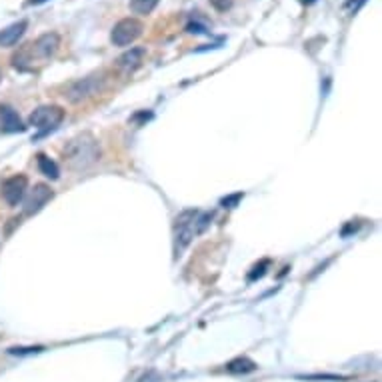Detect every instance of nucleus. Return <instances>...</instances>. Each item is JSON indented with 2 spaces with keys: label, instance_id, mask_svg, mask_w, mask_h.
Segmentation results:
<instances>
[{
  "label": "nucleus",
  "instance_id": "8",
  "mask_svg": "<svg viewBox=\"0 0 382 382\" xmlns=\"http://www.w3.org/2000/svg\"><path fill=\"white\" fill-rule=\"evenodd\" d=\"M50 198H52V190H50V186L36 185L35 188L28 192L26 200H24V212H26V214H35V212H38V210L47 204Z\"/></svg>",
  "mask_w": 382,
  "mask_h": 382
},
{
  "label": "nucleus",
  "instance_id": "5",
  "mask_svg": "<svg viewBox=\"0 0 382 382\" xmlns=\"http://www.w3.org/2000/svg\"><path fill=\"white\" fill-rule=\"evenodd\" d=\"M144 30V24L137 21V18H122L120 23L115 24L110 40L115 47H128L132 45Z\"/></svg>",
  "mask_w": 382,
  "mask_h": 382
},
{
  "label": "nucleus",
  "instance_id": "9",
  "mask_svg": "<svg viewBox=\"0 0 382 382\" xmlns=\"http://www.w3.org/2000/svg\"><path fill=\"white\" fill-rule=\"evenodd\" d=\"M26 28H28V23L21 21V23H14L11 26H6L4 30H0V47H14L23 38Z\"/></svg>",
  "mask_w": 382,
  "mask_h": 382
},
{
  "label": "nucleus",
  "instance_id": "7",
  "mask_svg": "<svg viewBox=\"0 0 382 382\" xmlns=\"http://www.w3.org/2000/svg\"><path fill=\"white\" fill-rule=\"evenodd\" d=\"M26 186H28L26 176L24 174H16V176H11L8 180H4V185L0 188V195H2V198L11 207H16L24 198V195H26Z\"/></svg>",
  "mask_w": 382,
  "mask_h": 382
},
{
  "label": "nucleus",
  "instance_id": "14",
  "mask_svg": "<svg viewBox=\"0 0 382 382\" xmlns=\"http://www.w3.org/2000/svg\"><path fill=\"white\" fill-rule=\"evenodd\" d=\"M158 0H130V8L137 14H151L156 8Z\"/></svg>",
  "mask_w": 382,
  "mask_h": 382
},
{
  "label": "nucleus",
  "instance_id": "18",
  "mask_svg": "<svg viewBox=\"0 0 382 382\" xmlns=\"http://www.w3.org/2000/svg\"><path fill=\"white\" fill-rule=\"evenodd\" d=\"M302 4H313V2H316V0H301Z\"/></svg>",
  "mask_w": 382,
  "mask_h": 382
},
{
  "label": "nucleus",
  "instance_id": "11",
  "mask_svg": "<svg viewBox=\"0 0 382 382\" xmlns=\"http://www.w3.org/2000/svg\"><path fill=\"white\" fill-rule=\"evenodd\" d=\"M142 57H144V48H130L116 62L122 70H134L142 62Z\"/></svg>",
  "mask_w": 382,
  "mask_h": 382
},
{
  "label": "nucleus",
  "instance_id": "2",
  "mask_svg": "<svg viewBox=\"0 0 382 382\" xmlns=\"http://www.w3.org/2000/svg\"><path fill=\"white\" fill-rule=\"evenodd\" d=\"M58 47H60V36H58L57 33H47V35H42L40 38H36L33 45L23 48V50L14 57V66L24 69V64L35 62V58L36 60H47V58L54 57Z\"/></svg>",
  "mask_w": 382,
  "mask_h": 382
},
{
  "label": "nucleus",
  "instance_id": "1",
  "mask_svg": "<svg viewBox=\"0 0 382 382\" xmlns=\"http://www.w3.org/2000/svg\"><path fill=\"white\" fill-rule=\"evenodd\" d=\"M62 154L72 170H86L88 166L100 161V146L91 132H82L66 142Z\"/></svg>",
  "mask_w": 382,
  "mask_h": 382
},
{
  "label": "nucleus",
  "instance_id": "16",
  "mask_svg": "<svg viewBox=\"0 0 382 382\" xmlns=\"http://www.w3.org/2000/svg\"><path fill=\"white\" fill-rule=\"evenodd\" d=\"M364 2H366V0H348L345 6H347V8H352V12H357L360 4H364Z\"/></svg>",
  "mask_w": 382,
  "mask_h": 382
},
{
  "label": "nucleus",
  "instance_id": "12",
  "mask_svg": "<svg viewBox=\"0 0 382 382\" xmlns=\"http://www.w3.org/2000/svg\"><path fill=\"white\" fill-rule=\"evenodd\" d=\"M36 161H38V168H40V173L48 176L50 180H57L58 176H60V170H58V166L54 161H50L47 154H38L36 156Z\"/></svg>",
  "mask_w": 382,
  "mask_h": 382
},
{
  "label": "nucleus",
  "instance_id": "13",
  "mask_svg": "<svg viewBox=\"0 0 382 382\" xmlns=\"http://www.w3.org/2000/svg\"><path fill=\"white\" fill-rule=\"evenodd\" d=\"M226 371L232 372V374H246V372L256 371V364L250 359H234L226 364Z\"/></svg>",
  "mask_w": 382,
  "mask_h": 382
},
{
  "label": "nucleus",
  "instance_id": "3",
  "mask_svg": "<svg viewBox=\"0 0 382 382\" xmlns=\"http://www.w3.org/2000/svg\"><path fill=\"white\" fill-rule=\"evenodd\" d=\"M198 210H185L174 220V255L180 256L198 234Z\"/></svg>",
  "mask_w": 382,
  "mask_h": 382
},
{
  "label": "nucleus",
  "instance_id": "6",
  "mask_svg": "<svg viewBox=\"0 0 382 382\" xmlns=\"http://www.w3.org/2000/svg\"><path fill=\"white\" fill-rule=\"evenodd\" d=\"M62 120H64V110L57 105L38 106L35 112L30 115V118H28V122H30L33 127L40 128L42 132L54 130Z\"/></svg>",
  "mask_w": 382,
  "mask_h": 382
},
{
  "label": "nucleus",
  "instance_id": "4",
  "mask_svg": "<svg viewBox=\"0 0 382 382\" xmlns=\"http://www.w3.org/2000/svg\"><path fill=\"white\" fill-rule=\"evenodd\" d=\"M103 88H105V74H93V76H86V79L74 82L69 88L66 96L72 105H79L82 100L93 98L94 94H98Z\"/></svg>",
  "mask_w": 382,
  "mask_h": 382
},
{
  "label": "nucleus",
  "instance_id": "17",
  "mask_svg": "<svg viewBox=\"0 0 382 382\" xmlns=\"http://www.w3.org/2000/svg\"><path fill=\"white\" fill-rule=\"evenodd\" d=\"M47 0H28V4H45Z\"/></svg>",
  "mask_w": 382,
  "mask_h": 382
},
{
  "label": "nucleus",
  "instance_id": "10",
  "mask_svg": "<svg viewBox=\"0 0 382 382\" xmlns=\"http://www.w3.org/2000/svg\"><path fill=\"white\" fill-rule=\"evenodd\" d=\"M0 128L4 132H23L24 125L21 116L12 110L11 106H0Z\"/></svg>",
  "mask_w": 382,
  "mask_h": 382
},
{
  "label": "nucleus",
  "instance_id": "15",
  "mask_svg": "<svg viewBox=\"0 0 382 382\" xmlns=\"http://www.w3.org/2000/svg\"><path fill=\"white\" fill-rule=\"evenodd\" d=\"M212 2V6L216 8V11H228L231 8V4H232V0H210Z\"/></svg>",
  "mask_w": 382,
  "mask_h": 382
}]
</instances>
